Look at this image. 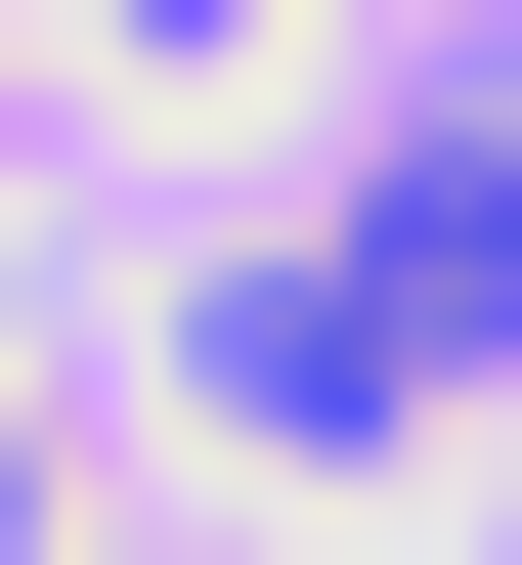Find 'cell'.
<instances>
[{
	"label": "cell",
	"instance_id": "obj_1",
	"mask_svg": "<svg viewBox=\"0 0 522 565\" xmlns=\"http://www.w3.org/2000/svg\"><path fill=\"white\" fill-rule=\"evenodd\" d=\"M349 305H392V392H436V349H522V174H392V262H349Z\"/></svg>",
	"mask_w": 522,
	"mask_h": 565
},
{
	"label": "cell",
	"instance_id": "obj_2",
	"mask_svg": "<svg viewBox=\"0 0 522 565\" xmlns=\"http://www.w3.org/2000/svg\"><path fill=\"white\" fill-rule=\"evenodd\" d=\"M131 44H262V0H131Z\"/></svg>",
	"mask_w": 522,
	"mask_h": 565
},
{
	"label": "cell",
	"instance_id": "obj_3",
	"mask_svg": "<svg viewBox=\"0 0 522 565\" xmlns=\"http://www.w3.org/2000/svg\"><path fill=\"white\" fill-rule=\"evenodd\" d=\"M0 565H44V435H0Z\"/></svg>",
	"mask_w": 522,
	"mask_h": 565
}]
</instances>
